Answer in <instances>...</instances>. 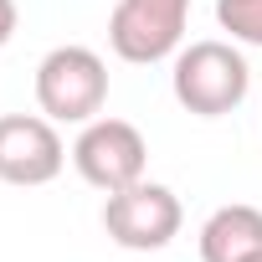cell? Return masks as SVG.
Wrapping results in <instances>:
<instances>
[{
    "instance_id": "10",
    "label": "cell",
    "mask_w": 262,
    "mask_h": 262,
    "mask_svg": "<svg viewBox=\"0 0 262 262\" xmlns=\"http://www.w3.org/2000/svg\"><path fill=\"white\" fill-rule=\"evenodd\" d=\"M242 262H262V252H252V257H242Z\"/></svg>"
},
{
    "instance_id": "3",
    "label": "cell",
    "mask_w": 262,
    "mask_h": 262,
    "mask_svg": "<svg viewBox=\"0 0 262 262\" xmlns=\"http://www.w3.org/2000/svg\"><path fill=\"white\" fill-rule=\"evenodd\" d=\"M180 195L160 180H134L103 201V231L123 252H160L180 236Z\"/></svg>"
},
{
    "instance_id": "4",
    "label": "cell",
    "mask_w": 262,
    "mask_h": 262,
    "mask_svg": "<svg viewBox=\"0 0 262 262\" xmlns=\"http://www.w3.org/2000/svg\"><path fill=\"white\" fill-rule=\"evenodd\" d=\"M72 165H77V175L93 185V190H103V195H113V190H123V185H134V180H144V165H149V144H144V134L128 118H93V123H82V134H77V144H72Z\"/></svg>"
},
{
    "instance_id": "9",
    "label": "cell",
    "mask_w": 262,
    "mask_h": 262,
    "mask_svg": "<svg viewBox=\"0 0 262 262\" xmlns=\"http://www.w3.org/2000/svg\"><path fill=\"white\" fill-rule=\"evenodd\" d=\"M16 21H21V11H16V0H0V47H6V41L16 36Z\"/></svg>"
},
{
    "instance_id": "6",
    "label": "cell",
    "mask_w": 262,
    "mask_h": 262,
    "mask_svg": "<svg viewBox=\"0 0 262 262\" xmlns=\"http://www.w3.org/2000/svg\"><path fill=\"white\" fill-rule=\"evenodd\" d=\"M67 165V144L47 113H0V180L52 185Z\"/></svg>"
},
{
    "instance_id": "5",
    "label": "cell",
    "mask_w": 262,
    "mask_h": 262,
    "mask_svg": "<svg viewBox=\"0 0 262 262\" xmlns=\"http://www.w3.org/2000/svg\"><path fill=\"white\" fill-rule=\"evenodd\" d=\"M190 21V0H118L108 16V41L123 62L149 67L180 52Z\"/></svg>"
},
{
    "instance_id": "1",
    "label": "cell",
    "mask_w": 262,
    "mask_h": 262,
    "mask_svg": "<svg viewBox=\"0 0 262 262\" xmlns=\"http://www.w3.org/2000/svg\"><path fill=\"white\" fill-rule=\"evenodd\" d=\"M175 103L195 118H221L236 113L252 93V67L231 41H190L175 52V72H170Z\"/></svg>"
},
{
    "instance_id": "7",
    "label": "cell",
    "mask_w": 262,
    "mask_h": 262,
    "mask_svg": "<svg viewBox=\"0 0 262 262\" xmlns=\"http://www.w3.org/2000/svg\"><path fill=\"white\" fill-rule=\"evenodd\" d=\"M252 252H262V211L257 206L231 201V206L206 216V226H201V262H242Z\"/></svg>"
},
{
    "instance_id": "8",
    "label": "cell",
    "mask_w": 262,
    "mask_h": 262,
    "mask_svg": "<svg viewBox=\"0 0 262 262\" xmlns=\"http://www.w3.org/2000/svg\"><path fill=\"white\" fill-rule=\"evenodd\" d=\"M216 21L231 41L262 47V0H216Z\"/></svg>"
},
{
    "instance_id": "2",
    "label": "cell",
    "mask_w": 262,
    "mask_h": 262,
    "mask_svg": "<svg viewBox=\"0 0 262 262\" xmlns=\"http://www.w3.org/2000/svg\"><path fill=\"white\" fill-rule=\"evenodd\" d=\"M36 103L52 123H93L108 103V67L93 47H52L36 62Z\"/></svg>"
}]
</instances>
